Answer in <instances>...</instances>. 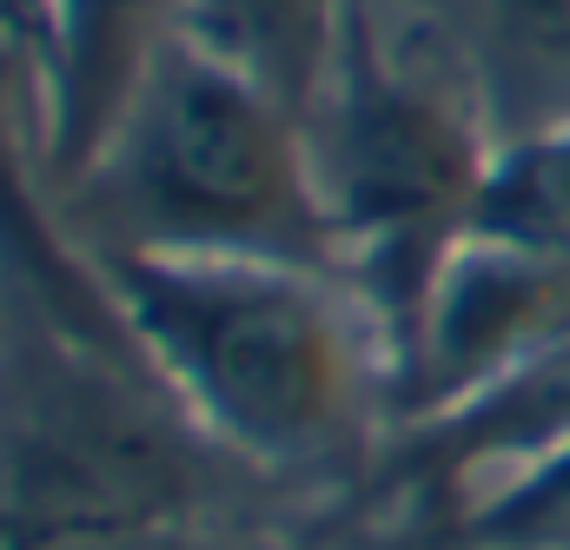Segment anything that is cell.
I'll return each instance as SVG.
<instances>
[{"label": "cell", "mask_w": 570, "mask_h": 550, "mask_svg": "<svg viewBox=\"0 0 570 550\" xmlns=\"http://www.w3.org/2000/svg\"><path fill=\"white\" fill-rule=\"evenodd\" d=\"M193 0H13L33 73V153L67 186L127 114L146 67L186 33Z\"/></svg>", "instance_id": "obj_4"}, {"label": "cell", "mask_w": 570, "mask_h": 550, "mask_svg": "<svg viewBox=\"0 0 570 550\" xmlns=\"http://www.w3.org/2000/svg\"><path fill=\"white\" fill-rule=\"evenodd\" d=\"M464 13L498 40V53L538 73H570V0H464Z\"/></svg>", "instance_id": "obj_9"}, {"label": "cell", "mask_w": 570, "mask_h": 550, "mask_svg": "<svg viewBox=\"0 0 570 550\" xmlns=\"http://www.w3.org/2000/svg\"><path fill=\"white\" fill-rule=\"evenodd\" d=\"M352 0H193L186 7V40L279 94L305 120L312 94L332 73V53L345 40Z\"/></svg>", "instance_id": "obj_6"}, {"label": "cell", "mask_w": 570, "mask_h": 550, "mask_svg": "<svg viewBox=\"0 0 570 550\" xmlns=\"http://www.w3.org/2000/svg\"><path fill=\"white\" fill-rule=\"evenodd\" d=\"M464 239L570 266V114H544L498 139Z\"/></svg>", "instance_id": "obj_7"}, {"label": "cell", "mask_w": 570, "mask_h": 550, "mask_svg": "<svg viewBox=\"0 0 570 550\" xmlns=\"http://www.w3.org/2000/svg\"><path fill=\"white\" fill-rule=\"evenodd\" d=\"M134 365L213 451L332 471L392 424V338L345 273L239 253H94Z\"/></svg>", "instance_id": "obj_1"}, {"label": "cell", "mask_w": 570, "mask_h": 550, "mask_svg": "<svg viewBox=\"0 0 570 550\" xmlns=\"http://www.w3.org/2000/svg\"><path fill=\"white\" fill-rule=\"evenodd\" d=\"M570 444V332L538 345L524 365L471 392L464 405L405 424L385 444V484H399L412 504H431L438 524L471 504L478 491L531 471L538 458Z\"/></svg>", "instance_id": "obj_5"}, {"label": "cell", "mask_w": 570, "mask_h": 550, "mask_svg": "<svg viewBox=\"0 0 570 550\" xmlns=\"http://www.w3.org/2000/svg\"><path fill=\"white\" fill-rule=\"evenodd\" d=\"M498 139L451 33L379 20V0H352L332 73L305 107V146L338 273L379 312L392 372L431 278L471 233Z\"/></svg>", "instance_id": "obj_2"}, {"label": "cell", "mask_w": 570, "mask_h": 550, "mask_svg": "<svg viewBox=\"0 0 570 550\" xmlns=\"http://www.w3.org/2000/svg\"><path fill=\"white\" fill-rule=\"evenodd\" d=\"M451 550H570V444L538 458L531 471L478 491L438 524Z\"/></svg>", "instance_id": "obj_8"}, {"label": "cell", "mask_w": 570, "mask_h": 550, "mask_svg": "<svg viewBox=\"0 0 570 550\" xmlns=\"http://www.w3.org/2000/svg\"><path fill=\"white\" fill-rule=\"evenodd\" d=\"M73 259L94 253H239L338 273L305 120L206 53L173 40L107 146L67 179Z\"/></svg>", "instance_id": "obj_3"}]
</instances>
